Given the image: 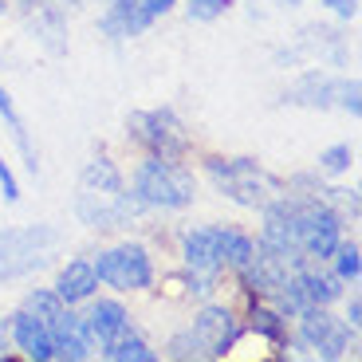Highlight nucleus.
Returning <instances> with one entry per match:
<instances>
[{
	"mask_svg": "<svg viewBox=\"0 0 362 362\" xmlns=\"http://www.w3.org/2000/svg\"><path fill=\"white\" fill-rule=\"evenodd\" d=\"M303 327H299V346H311V351L319 354V358L335 362L346 354V343H351V327L343 323V319L327 315L323 308H308L303 311Z\"/></svg>",
	"mask_w": 362,
	"mask_h": 362,
	"instance_id": "obj_7",
	"label": "nucleus"
},
{
	"mask_svg": "<svg viewBox=\"0 0 362 362\" xmlns=\"http://www.w3.org/2000/svg\"><path fill=\"white\" fill-rule=\"evenodd\" d=\"M288 4H299V0H288Z\"/></svg>",
	"mask_w": 362,
	"mask_h": 362,
	"instance_id": "obj_33",
	"label": "nucleus"
},
{
	"mask_svg": "<svg viewBox=\"0 0 362 362\" xmlns=\"http://www.w3.org/2000/svg\"><path fill=\"white\" fill-rule=\"evenodd\" d=\"M240 331H245V327L236 323L233 311H225V308H205L197 319H193V339L201 343L205 358H225V354L236 346Z\"/></svg>",
	"mask_w": 362,
	"mask_h": 362,
	"instance_id": "obj_8",
	"label": "nucleus"
},
{
	"mask_svg": "<svg viewBox=\"0 0 362 362\" xmlns=\"http://www.w3.org/2000/svg\"><path fill=\"white\" fill-rule=\"evenodd\" d=\"M52 346H55V358H71V362H83L90 354V331H87V319L75 315V311H59L52 319Z\"/></svg>",
	"mask_w": 362,
	"mask_h": 362,
	"instance_id": "obj_10",
	"label": "nucleus"
},
{
	"mask_svg": "<svg viewBox=\"0 0 362 362\" xmlns=\"http://www.w3.org/2000/svg\"><path fill=\"white\" fill-rule=\"evenodd\" d=\"M52 245H55V233L44 225L0 233V280H16V276H28L32 268H40Z\"/></svg>",
	"mask_w": 362,
	"mask_h": 362,
	"instance_id": "obj_3",
	"label": "nucleus"
},
{
	"mask_svg": "<svg viewBox=\"0 0 362 362\" xmlns=\"http://www.w3.org/2000/svg\"><path fill=\"white\" fill-rule=\"evenodd\" d=\"M150 24H154V12H146L142 0H110L107 16H103V32L115 40L142 36Z\"/></svg>",
	"mask_w": 362,
	"mask_h": 362,
	"instance_id": "obj_12",
	"label": "nucleus"
},
{
	"mask_svg": "<svg viewBox=\"0 0 362 362\" xmlns=\"http://www.w3.org/2000/svg\"><path fill=\"white\" fill-rule=\"evenodd\" d=\"M95 288H99V276H95V268H90L87 260H71L64 272H59V280H55V296L64 299L67 308L71 303H83V299L95 296Z\"/></svg>",
	"mask_w": 362,
	"mask_h": 362,
	"instance_id": "obj_15",
	"label": "nucleus"
},
{
	"mask_svg": "<svg viewBox=\"0 0 362 362\" xmlns=\"http://www.w3.org/2000/svg\"><path fill=\"white\" fill-rule=\"evenodd\" d=\"M83 189L118 193V189H127V185H122V173L115 170V162H107V158H95V162H87V170H83Z\"/></svg>",
	"mask_w": 362,
	"mask_h": 362,
	"instance_id": "obj_16",
	"label": "nucleus"
},
{
	"mask_svg": "<svg viewBox=\"0 0 362 362\" xmlns=\"http://www.w3.org/2000/svg\"><path fill=\"white\" fill-rule=\"evenodd\" d=\"M346 327H351V331H358V327H362V303H358V299H351V308H346Z\"/></svg>",
	"mask_w": 362,
	"mask_h": 362,
	"instance_id": "obj_30",
	"label": "nucleus"
},
{
	"mask_svg": "<svg viewBox=\"0 0 362 362\" xmlns=\"http://www.w3.org/2000/svg\"><path fill=\"white\" fill-rule=\"evenodd\" d=\"M228 0H189V20H217L225 16Z\"/></svg>",
	"mask_w": 362,
	"mask_h": 362,
	"instance_id": "obj_26",
	"label": "nucleus"
},
{
	"mask_svg": "<svg viewBox=\"0 0 362 362\" xmlns=\"http://www.w3.org/2000/svg\"><path fill=\"white\" fill-rule=\"evenodd\" d=\"M0 189H4V201H16V197H20L16 173L8 170V162H4V158H0Z\"/></svg>",
	"mask_w": 362,
	"mask_h": 362,
	"instance_id": "obj_28",
	"label": "nucleus"
},
{
	"mask_svg": "<svg viewBox=\"0 0 362 362\" xmlns=\"http://www.w3.org/2000/svg\"><path fill=\"white\" fill-rule=\"evenodd\" d=\"M0 12H4V0H0Z\"/></svg>",
	"mask_w": 362,
	"mask_h": 362,
	"instance_id": "obj_32",
	"label": "nucleus"
},
{
	"mask_svg": "<svg viewBox=\"0 0 362 362\" xmlns=\"http://www.w3.org/2000/svg\"><path fill=\"white\" fill-rule=\"evenodd\" d=\"M331 256H335V276H339V280H358V272H362L358 245H343V240H339Z\"/></svg>",
	"mask_w": 362,
	"mask_h": 362,
	"instance_id": "obj_23",
	"label": "nucleus"
},
{
	"mask_svg": "<svg viewBox=\"0 0 362 362\" xmlns=\"http://www.w3.org/2000/svg\"><path fill=\"white\" fill-rule=\"evenodd\" d=\"M193 177L165 158H146L134 173V201L154 209H185L193 205Z\"/></svg>",
	"mask_w": 362,
	"mask_h": 362,
	"instance_id": "obj_2",
	"label": "nucleus"
},
{
	"mask_svg": "<svg viewBox=\"0 0 362 362\" xmlns=\"http://www.w3.org/2000/svg\"><path fill=\"white\" fill-rule=\"evenodd\" d=\"M134 213V201L127 189L118 193H103V189H83L79 197V217L95 228H122Z\"/></svg>",
	"mask_w": 362,
	"mask_h": 362,
	"instance_id": "obj_9",
	"label": "nucleus"
},
{
	"mask_svg": "<svg viewBox=\"0 0 362 362\" xmlns=\"http://www.w3.org/2000/svg\"><path fill=\"white\" fill-rule=\"evenodd\" d=\"M130 130H134L138 142L150 146V154L165 158V162H177L189 146L173 110H138V115H130Z\"/></svg>",
	"mask_w": 362,
	"mask_h": 362,
	"instance_id": "obj_5",
	"label": "nucleus"
},
{
	"mask_svg": "<svg viewBox=\"0 0 362 362\" xmlns=\"http://www.w3.org/2000/svg\"><path fill=\"white\" fill-rule=\"evenodd\" d=\"M181 256L189 264V272H217L221 264V225L217 228H197L181 240Z\"/></svg>",
	"mask_w": 362,
	"mask_h": 362,
	"instance_id": "obj_14",
	"label": "nucleus"
},
{
	"mask_svg": "<svg viewBox=\"0 0 362 362\" xmlns=\"http://www.w3.org/2000/svg\"><path fill=\"white\" fill-rule=\"evenodd\" d=\"M87 331H90V339H95L99 346L122 339L130 331L127 308H122V303H115V299H99V303L90 308V315H87Z\"/></svg>",
	"mask_w": 362,
	"mask_h": 362,
	"instance_id": "obj_13",
	"label": "nucleus"
},
{
	"mask_svg": "<svg viewBox=\"0 0 362 362\" xmlns=\"http://www.w3.org/2000/svg\"><path fill=\"white\" fill-rule=\"evenodd\" d=\"M12 339H16V346L24 351V358H32V362L55 358L52 327H47L40 315H32V311H20V315H12Z\"/></svg>",
	"mask_w": 362,
	"mask_h": 362,
	"instance_id": "obj_11",
	"label": "nucleus"
},
{
	"mask_svg": "<svg viewBox=\"0 0 362 362\" xmlns=\"http://www.w3.org/2000/svg\"><path fill=\"white\" fill-rule=\"evenodd\" d=\"M90 268L103 284H110L118 291H142L154 284V264H150L142 245H122V248H110V252H99V260Z\"/></svg>",
	"mask_w": 362,
	"mask_h": 362,
	"instance_id": "obj_4",
	"label": "nucleus"
},
{
	"mask_svg": "<svg viewBox=\"0 0 362 362\" xmlns=\"http://www.w3.org/2000/svg\"><path fill=\"white\" fill-rule=\"evenodd\" d=\"M319 170L323 173H343V170H351V146H327L323 154H319Z\"/></svg>",
	"mask_w": 362,
	"mask_h": 362,
	"instance_id": "obj_24",
	"label": "nucleus"
},
{
	"mask_svg": "<svg viewBox=\"0 0 362 362\" xmlns=\"http://www.w3.org/2000/svg\"><path fill=\"white\" fill-rule=\"evenodd\" d=\"M177 0H142V8L146 12H154V16H162V12H170Z\"/></svg>",
	"mask_w": 362,
	"mask_h": 362,
	"instance_id": "obj_31",
	"label": "nucleus"
},
{
	"mask_svg": "<svg viewBox=\"0 0 362 362\" xmlns=\"http://www.w3.org/2000/svg\"><path fill=\"white\" fill-rule=\"evenodd\" d=\"M327 8L335 12V16H343V20H354L358 16V0H327Z\"/></svg>",
	"mask_w": 362,
	"mask_h": 362,
	"instance_id": "obj_29",
	"label": "nucleus"
},
{
	"mask_svg": "<svg viewBox=\"0 0 362 362\" xmlns=\"http://www.w3.org/2000/svg\"><path fill=\"white\" fill-rule=\"evenodd\" d=\"M252 252H256V245L248 240L245 233H236V228H221V260H225V264H233V268L240 272L248 260H252Z\"/></svg>",
	"mask_w": 362,
	"mask_h": 362,
	"instance_id": "obj_20",
	"label": "nucleus"
},
{
	"mask_svg": "<svg viewBox=\"0 0 362 362\" xmlns=\"http://www.w3.org/2000/svg\"><path fill=\"white\" fill-rule=\"evenodd\" d=\"M0 118H4V122H8V130H12V138H16V146H20V154H24V165L32 173H36V150H32V146H28V134H24V122H20L16 118V110H12V99H8V90L0 87Z\"/></svg>",
	"mask_w": 362,
	"mask_h": 362,
	"instance_id": "obj_21",
	"label": "nucleus"
},
{
	"mask_svg": "<svg viewBox=\"0 0 362 362\" xmlns=\"http://www.w3.org/2000/svg\"><path fill=\"white\" fill-rule=\"evenodd\" d=\"M165 354H170V358H205V351H201V343L193 339V331H185V335H173L170 346H165Z\"/></svg>",
	"mask_w": 362,
	"mask_h": 362,
	"instance_id": "obj_25",
	"label": "nucleus"
},
{
	"mask_svg": "<svg viewBox=\"0 0 362 362\" xmlns=\"http://www.w3.org/2000/svg\"><path fill=\"white\" fill-rule=\"evenodd\" d=\"M303 288H308L311 308H327L331 299L343 296V280L339 276H323V272H308V268H303Z\"/></svg>",
	"mask_w": 362,
	"mask_h": 362,
	"instance_id": "obj_17",
	"label": "nucleus"
},
{
	"mask_svg": "<svg viewBox=\"0 0 362 362\" xmlns=\"http://www.w3.org/2000/svg\"><path fill=\"white\" fill-rule=\"evenodd\" d=\"M339 213L327 209L323 201L315 197H299V245L303 252L315 256V260H327L339 245Z\"/></svg>",
	"mask_w": 362,
	"mask_h": 362,
	"instance_id": "obj_6",
	"label": "nucleus"
},
{
	"mask_svg": "<svg viewBox=\"0 0 362 362\" xmlns=\"http://www.w3.org/2000/svg\"><path fill=\"white\" fill-rule=\"evenodd\" d=\"M103 354H107L110 362H154L158 358V354L150 351V346H146L138 335H130V331L122 339H115V343L103 346Z\"/></svg>",
	"mask_w": 362,
	"mask_h": 362,
	"instance_id": "obj_19",
	"label": "nucleus"
},
{
	"mask_svg": "<svg viewBox=\"0 0 362 362\" xmlns=\"http://www.w3.org/2000/svg\"><path fill=\"white\" fill-rule=\"evenodd\" d=\"M248 327H252L256 335H264L268 343H276V346L288 343V327H284L280 311H268V308H260V303H252V311H248Z\"/></svg>",
	"mask_w": 362,
	"mask_h": 362,
	"instance_id": "obj_18",
	"label": "nucleus"
},
{
	"mask_svg": "<svg viewBox=\"0 0 362 362\" xmlns=\"http://www.w3.org/2000/svg\"><path fill=\"white\" fill-rule=\"evenodd\" d=\"M335 95H339V107H343V110H351V115H358V107H362V103H358V83H335Z\"/></svg>",
	"mask_w": 362,
	"mask_h": 362,
	"instance_id": "obj_27",
	"label": "nucleus"
},
{
	"mask_svg": "<svg viewBox=\"0 0 362 362\" xmlns=\"http://www.w3.org/2000/svg\"><path fill=\"white\" fill-rule=\"evenodd\" d=\"M24 311H32V315H40L44 323H52V319L64 311V299L55 296V291H47V288H36V291H28Z\"/></svg>",
	"mask_w": 362,
	"mask_h": 362,
	"instance_id": "obj_22",
	"label": "nucleus"
},
{
	"mask_svg": "<svg viewBox=\"0 0 362 362\" xmlns=\"http://www.w3.org/2000/svg\"><path fill=\"white\" fill-rule=\"evenodd\" d=\"M209 177L221 185L225 197H233L236 205H248V209H264L276 193H280V181L264 173L256 162L248 158H209Z\"/></svg>",
	"mask_w": 362,
	"mask_h": 362,
	"instance_id": "obj_1",
	"label": "nucleus"
}]
</instances>
